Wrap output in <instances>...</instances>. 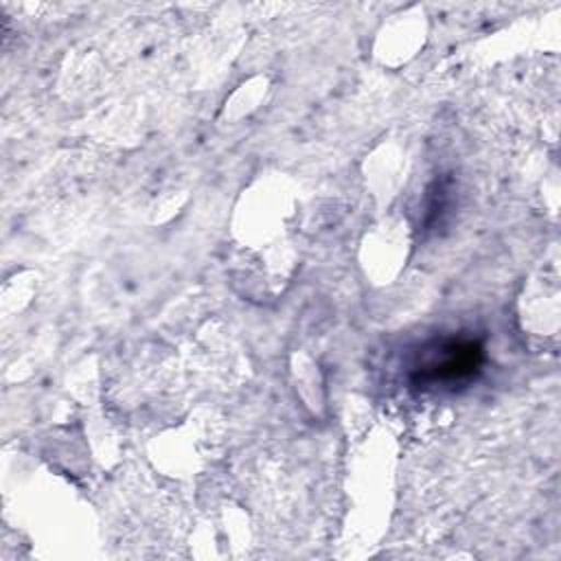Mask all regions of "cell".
I'll use <instances>...</instances> for the list:
<instances>
[{
	"mask_svg": "<svg viewBox=\"0 0 561 561\" xmlns=\"http://www.w3.org/2000/svg\"><path fill=\"white\" fill-rule=\"evenodd\" d=\"M482 364V346L476 340H443L423 353L416 364L421 383H460L471 379Z\"/></svg>",
	"mask_w": 561,
	"mask_h": 561,
	"instance_id": "cell-1",
	"label": "cell"
}]
</instances>
